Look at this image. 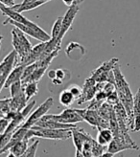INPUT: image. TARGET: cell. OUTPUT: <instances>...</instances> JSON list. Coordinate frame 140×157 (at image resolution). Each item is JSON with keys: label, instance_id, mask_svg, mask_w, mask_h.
I'll list each match as a JSON object with an SVG mask.
<instances>
[{"label": "cell", "instance_id": "cell-2", "mask_svg": "<svg viewBox=\"0 0 140 157\" xmlns=\"http://www.w3.org/2000/svg\"><path fill=\"white\" fill-rule=\"evenodd\" d=\"M53 105H54V99L52 97L47 98L40 106L36 108L35 110L30 114V116L27 118L25 123L22 124V128L30 129L32 127H34L43 116L47 114V112L50 110V108L53 106Z\"/></svg>", "mask_w": 140, "mask_h": 157}, {"label": "cell", "instance_id": "cell-35", "mask_svg": "<svg viewBox=\"0 0 140 157\" xmlns=\"http://www.w3.org/2000/svg\"><path fill=\"white\" fill-rule=\"evenodd\" d=\"M37 1H38V0H23L21 3L22 4H31V3H34Z\"/></svg>", "mask_w": 140, "mask_h": 157}, {"label": "cell", "instance_id": "cell-29", "mask_svg": "<svg viewBox=\"0 0 140 157\" xmlns=\"http://www.w3.org/2000/svg\"><path fill=\"white\" fill-rule=\"evenodd\" d=\"M11 121L8 120L5 117H1V120H0V134H2L6 131V129L9 127Z\"/></svg>", "mask_w": 140, "mask_h": 157}, {"label": "cell", "instance_id": "cell-26", "mask_svg": "<svg viewBox=\"0 0 140 157\" xmlns=\"http://www.w3.org/2000/svg\"><path fill=\"white\" fill-rule=\"evenodd\" d=\"M107 103H108L111 105H112V106H114L115 105H117L119 101H120V99H119V95H118V93H117V91H114V92H112L111 94H110V95L107 96Z\"/></svg>", "mask_w": 140, "mask_h": 157}, {"label": "cell", "instance_id": "cell-31", "mask_svg": "<svg viewBox=\"0 0 140 157\" xmlns=\"http://www.w3.org/2000/svg\"><path fill=\"white\" fill-rule=\"evenodd\" d=\"M0 3L7 6V7H13L15 5L14 0H0Z\"/></svg>", "mask_w": 140, "mask_h": 157}, {"label": "cell", "instance_id": "cell-34", "mask_svg": "<svg viewBox=\"0 0 140 157\" xmlns=\"http://www.w3.org/2000/svg\"><path fill=\"white\" fill-rule=\"evenodd\" d=\"M113 153H111V152H108V151H107V152H104L102 155H101L100 157H113Z\"/></svg>", "mask_w": 140, "mask_h": 157}, {"label": "cell", "instance_id": "cell-38", "mask_svg": "<svg viewBox=\"0 0 140 157\" xmlns=\"http://www.w3.org/2000/svg\"><path fill=\"white\" fill-rule=\"evenodd\" d=\"M42 1H44V2L46 3V2H48V1H50V0H42Z\"/></svg>", "mask_w": 140, "mask_h": 157}, {"label": "cell", "instance_id": "cell-8", "mask_svg": "<svg viewBox=\"0 0 140 157\" xmlns=\"http://www.w3.org/2000/svg\"><path fill=\"white\" fill-rule=\"evenodd\" d=\"M75 109H76V111L81 115L84 121H85L94 128L98 129L100 121H101V117L97 110H92V109H88V108H85V109L75 108Z\"/></svg>", "mask_w": 140, "mask_h": 157}, {"label": "cell", "instance_id": "cell-27", "mask_svg": "<svg viewBox=\"0 0 140 157\" xmlns=\"http://www.w3.org/2000/svg\"><path fill=\"white\" fill-rule=\"evenodd\" d=\"M14 133H7L4 132L3 134H1V143H0V150L6 147V145L10 142V140L12 138Z\"/></svg>", "mask_w": 140, "mask_h": 157}, {"label": "cell", "instance_id": "cell-23", "mask_svg": "<svg viewBox=\"0 0 140 157\" xmlns=\"http://www.w3.org/2000/svg\"><path fill=\"white\" fill-rule=\"evenodd\" d=\"M105 151V147L100 145L97 140L94 141V143L92 144V154L93 157H100Z\"/></svg>", "mask_w": 140, "mask_h": 157}, {"label": "cell", "instance_id": "cell-22", "mask_svg": "<svg viewBox=\"0 0 140 157\" xmlns=\"http://www.w3.org/2000/svg\"><path fill=\"white\" fill-rule=\"evenodd\" d=\"M10 88H11V97H15L24 93V86H23L21 81L13 83L10 86Z\"/></svg>", "mask_w": 140, "mask_h": 157}, {"label": "cell", "instance_id": "cell-20", "mask_svg": "<svg viewBox=\"0 0 140 157\" xmlns=\"http://www.w3.org/2000/svg\"><path fill=\"white\" fill-rule=\"evenodd\" d=\"M23 86H24V93H25L27 101L31 100L38 93V86L36 82H28Z\"/></svg>", "mask_w": 140, "mask_h": 157}, {"label": "cell", "instance_id": "cell-36", "mask_svg": "<svg viewBox=\"0 0 140 157\" xmlns=\"http://www.w3.org/2000/svg\"><path fill=\"white\" fill-rule=\"evenodd\" d=\"M75 157H84L83 152L80 151H76V154H75Z\"/></svg>", "mask_w": 140, "mask_h": 157}, {"label": "cell", "instance_id": "cell-16", "mask_svg": "<svg viewBox=\"0 0 140 157\" xmlns=\"http://www.w3.org/2000/svg\"><path fill=\"white\" fill-rule=\"evenodd\" d=\"M30 140H31V139L25 137L23 140H21L20 142H18V144H15L13 147H11L10 152L14 153L17 157L23 155V154H24V153L27 151L28 147H30V146H29Z\"/></svg>", "mask_w": 140, "mask_h": 157}, {"label": "cell", "instance_id": "cell-18", "mask_svg": "<svg viewBox=\"0 0 140 157\" xmlns=\"http://www.w3.org/2000/svg\"><path fill=\"white\" fill-rule=\"evenodd\" d=\"M75 97L74 95L71 93L69 89H64L60 92V97H59V101L60 103L63 105L64 106H70L72 105V104L74 103L75 101Z\"/></svg>", "mask_w": 140, "mask_h": 157}, {"label": "cell", "instance_id": "cell-32", "mask_svg": "<svg viewBox=\"0 0 140 157\" xmlns=\"http://www.w3.org/2000/svg\"><path fill=\"white\" fill-rule=\"evenodd\" d=\"M47 75H48V78H50V80H54V78H56L57 72H56V70H50V71H48Z\"/></svg>", "mask_w": 140, "mask_h": 157}, {"label": "cell", "instance_id": "cell-1", "mask_svg": "<svg viewBox=\"0 0 140 157\" xmlns=\"http://www.w3.org/2000/svg\"><path fill=\"white\" fill-rule=\"evenodd\" d=\"M27 138L31 139L33 137L50 139V140H66L72 138V130L71 129H50L44 128L41 127H34L31 128L26 136Z\"/></svg>", "mask_w": 140, "mask_h": 157}, {"label": "cell", "instance_id": "cell-37", "mask_svg": "<svg viewBox=\"0 0 140 157\" xmlns=\"http://www.w3.org/2000/svg\"><path fill=\"white\" fill-rule=\"evenodd\" d=\"M7 157H17V156H15V155H14V153H12V152H10L9 154H8V155H7Z\"/></svg>", "mask_w": 140, "mask_h": 157}, {"label": "cell", "instance_id": "cell-3", "mask_svg": "<svg viewBox=\"0 0 140 157\" xmlns=\"http://www.w3.org/2000/svg\"><path fill=\"white\" fill-rule=\"evenodd\" d=\"M18 64V53L15 50L11 51L2 60L0 64V89H3V86L7 81L8 77Z\"/></svg>", "mask_w": 140, "mask_h": 157}, {"label": "cell", "instance_id": "cell-24", "mask_svg": "<svg viewBox=\"0 0 140 157\" xmlns=\"http://www.w3.org/2000/svg\"><path fill=\"white\" fill-rule=\"evenodd\" d=\"M38 140H36L35 142L30 145V147H28L27 151L25 152V156L24 157H36V153H37V150L38 147Z\"/></svg>", "mask_w": 140, "mask_h": 157}, {"label": "cell", "instance_id": "cell-13", "mask_svg": "<svg viewBox=\"0 0 140 157\" xmlns=\"http://www.w3.org/2000/svg\"><path fill=\"white\" fill-rule=\"evenodd\" d=\"M25 67L26 66H24V65H18V66H15L14 69L11 72V74L9 75V77H8L7 81H6L4 86H3V89L10 87V86L13 83H14V82H20L22 80V75H23V72H24Z\"/></svg>", "mask_w": 140, "mask_h": 157}, {"label": "cell", "instance_id": "cell-19", "mask_svg": "<svg viewBox=\"0 0 140 157\" xmlns=\"http://www.w3.org/2000/svg\"><path fill=\"white\" fill-rule=\"evenodd\" d=\"M72 139H73V143L76 147V151H82L83 147L84 144V140L82 136V133L79 128H76L72 129Z\"/></svg>", "mask_w": 140, "mask_h": 157}, {"label": "cell", "instance_id": "cell-9", "mask_svg": "<svg viewBox=\"0 0 140 157\" xmlns=\"http://www.w3.org/2000/svg\"><path fill=\"white\" fill-rule=\"evenodd\" d=\"M35 125L44 128H50V129H74L78 128L75 124H64L60 123L55 120H43L41 119Z\"/></svg>", "mask_w": 140, "mask_h": 157}, {"label": "cell", "instance_id": "cell-4", "mask_svg": "<svg viewBox=\"0 0 140 157\" xmlns=\"http://www.w3.org/2000/svg\"><path fill=\"white\" fill-rule=\"evenodd\" d=\"M41 119L43 120H55L60 123L64 124H76L81 123L84 121V119L81 117V115L76 111L75 108H66L60 114H46L43 116Z\"/></svg>", "mask_w": 140, "mask_h": 157}, {"label": "cell", "instance_id": "cell-15", "mask_svg": "<svg viewBox=\"0 0 140 157\" xmlns=\"http://www.w3.org/2000/svg\"><path fill=\"white\" fill-rule=\"evenodd\" d=\"M113 139H114V135H113V132L111 131V129L104 128V129L99 130L96 140L100 145L106 147V146L110 145Z\"/></svg>", "mask_w": 140, "mask_h": 157}, {"label": "cell", "instance_id": "cell-14", "mask_svg": "<svg viewBox=\"0 0 140 157\" xmlns=\"http://www.w3.org/2000/svg\"><path fill=\"white\" fill-rule=\"evenodd\" d=\"M7 24H11V25H14L17 28H18L19 30H21L23 33L26 34L27 36H31V37H34L35 39H37V40H40L41 41V37L40 36H38L35 31L29 27L28 25H25V24H23V23H19V22H17V21H14L12 20L11 18H7L4 22H3V25H7Z\"/></svg>", "mask_w": 140, "mask_h": 157}, {"label": "cell", "instance_id": "cell-21", "mask_svg": "<svg viewBox=\"0 0 140 157\" xmlns=\"http://www.w3.org/2000/svg\"><path fill=\"white\" fill-rule=\"evenodd\" d=\"M12 111L11 108V98H6L2 99L0 101V113H1V117L6 116L9 112Z\"/></svg>", "mask_w": 140, "mask_h": 157}, {"label": "cell", "instance_id": "cell-6", "mask_svg": "<svg viewBox=\"0 0 140 157\" xmlns=\"http://www.w3.org/2000/svg\"><path fill=\"white\" fill-rule=\"evenodd\" d=\"M96 83L97 82L92 78L89 77L88 78H87L83 87L82 96L80 97V99H78V105H83L85 101H92L95 98V95L97 93Z\"/></svg>", "mask_w": 140, "mask_h": 157}, {"label": "cell", "instance_id": "cell-12", "mask_svg": "<svg viewBox=\"0 0 140 157\" xmlns=\"http://www.w3.org/2000/svg\"><path fill=\"white\" fill-rule=\"evenodd\" d=\"M65 53H66V56L73 59V56H76V60H79V57L77 56V55H79V56L82 57L85 54V49L84 47L82 46L81 44L77 43V42H70L65 48Z\"/></svg>", "mask_w": 140, "mask_h": 157}, {"label": "cell", "instance_id": "cell-17", "mask_svg": "<svg viewBox=\"0 0 140 157\" xmlns=\"http://www.w3.org/2000/svg\"><path fill=\"white\" fill-rule=\"evenodd\" d=\"M56 78L52 80L53 84L55 85H60L63 84L64 82L70 80V77H71V73L70 71H68L67 69H63V68H60V69H56Z\"/></svg>", "mask_w": 140, "mask_h": 157}, {"label": "cell", "instance_id": "cell-33", "mask_svg": "<svg viewBox=\"0 0 140 157\" xmlns=\"http://www.w3.org/2000/svg\"><path fill=\"white\" fill-rule=\"evenodd\" d=\"M63 2L68 7H71V6L75 5V0H63Z\"/></svg>", "mask_w": 140, "mask_h": 157}, {"label": "cell", "instance_id": "cell-28", "mask_svg": "<svg viewBox=\"0 0 140 157\" xmlns=\"http://www.w3.org/2000/svg\"><path fill=\"white\" fill-rule=\"evenodd\" d=\"M70 91H71V93L74 95V97L78 100V99H80V97L82 96V94H83V88H81L80 86H78V85H73L71 86L70 88H68Z\"/></svg>", "mask_w": 140, "mask_h": 157}, {"label": "cell", "instance_id": "cell-30", "mask_svg": "<svg viewBox=\"0 0 140 157\" xmlns=\"http://www.w3.org/2000/svg\"><path fill=\"white\" fill-rule=\"evenodd\" d=\"M133 132L140 131V114L134 115V128L131 130Z\"/></svg>", "mask_w": 140, "mask_h": 157}, {"label": "cell", "instance_id": "cell-10", "mask_svg": "<svg viewBox=\"0 0 140 157\" xmlns=\"http://www.w3.org/2000/svg\"><path fill=\"white\" fill-rule=\"evenodd\" d=\"M0 10H1L3 14L7 15L8 18H11L12 20L19 22V23H23V24H25V25L29 24L30 19L26 18L25 17H23V15L21 14V13H18L17 11L13 10L12 8L7 7L3 4H0Z\"/></svg>", "mask_w": 140, "mask_h": 157}, {"label": "cell", "instance_id": "cell-5", "mask_svg": "<svg viewBox=\"0 0 140 157\" xmlns=\"http://www.w3.org/2000/svg\"><path fill=\"white\" fill-rule=\"evenodd\" d=\"M80 11V7L79 5H73L71 7H69V9L66 11L65 14L64 15V19H63V28H61V32L57 39V45L60 46L61 45V40L64 37L65 34L68 32V30L71 28L72 23L76 17V15L78 13V12Z\"/></svg>", "mask_w": 140, "mask_h": 157}, {"label": "cell", "instance_id": "cell-11", "mask_svg": "<svg viewBox=\"0 0 140 157\" xmlns=\"http://www.w3.org/2000/svg\"><path fill=\"white\" fill-rule=\"evenodd\" d=\"M28 130H29L28 128H22V127L19 128L18 130H15V131L14 132V134H13L11 140H10V142L6 145L5 147H3V148H1V150H0V153L3 154L5 151H10V150H11V147H13L15 144H18V142H20L21 140L24 139L25 136H26V134H27Z\"/></svg>", "mask_w": 140, "mask_h": 157}, {"label": "cell", "instance_id": "cell-7", "mask_svg": "<svg viewBox=\"0 0 140 157\" xmlns=\"http://www.w3.org/2000/svg\"><path fill=\"white\" fill-rule=\"evenodd\" d=\"M128 150H139V147L137 145L134 146L131 144H128L121 137H114L111 144L107 146V151L113 154L119 153L120 151H128Z\"/></svg>", "mask_w": 140, "mask_h": 157}, {"label": "cell", "instance_id": "cell-25", "mask_svg": "<svg viewBox=\"0 0 140 157\" xmlns=\"http://www.w3.org/2000/svg\"><path fill=\"white\" fill-rule=\"evenodd\" d=\"M134 115L140 114V88H138L137 92L134 96Z\"/></svg>", "mask_w": 140, "mask_h": 157}]
</instances>
